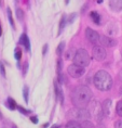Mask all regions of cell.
Returning <instances> with one entry per match:
<instances>
[{"mask_svg":"<svg viewBox=\"0 0 122 128\" xmlns=\"http://www.w3.org/2000/svg\"><path fill=\"white\" fill-rule=\"evenodd\" d=\"M64 26H65V16H63V18L61 20V24H60V32H59V34H61V33L63 32Z\"/></svg>","mask_w":122,"mask_h":128,"instance_id":"25","label":"cell"},{"mask_svg":"<svg viewBox=\"0 0 122 128\" xmlns=\"http://www.w3.org/2000/svg\"><path fill=\"white\" fill-rule=\"evenodd\" d=\"M90 15H91V18L93 20V22H94L95 24H99V23H101V15H99L97 12L92 11L91 13H90Z\"/></svg>","mask_w":122,"mask_h":128,"instance_id":"15","label":"cell"},{"mask_svg":"<svg viewBox=\"0 0 122 128\" xmlns=\"http://www.w3.org/2000/svg\"><path fill=\"white\" fill-rule=\"evenodd\" d=\"M81 128H94V125L90 120H84L81 124Z\"/></svg>","mask_w":122,"mask_h":128,"instance_id":"19","label":"cell"},{"mask_svg":"<svg viewBox=\"0 0 122 128\" xmlns=\"http://www.w3.org/2000/svg\"><path fill=\"white\" fill-rule=\"evenodd\" d=\"M92 56L94 58L96 61H104L107 58V52H106L105 48L103 46H94L92 49Z\"/></svg>","mask_w":122,"mask_h":128,"instance_id":"5","label":"cell"},{"mask_svg":"<svg viewBox=\"0 0 122 128\" xmlns=\"http://www.w3.org/2000/svg\"><path fill=\"white\" fill-rule=\"evenodd\" d=\"M93 94L88 86L80 85L72 90L71 94V102L76 106V108H88L92 100Z\"/></svg>","mask_w":122,"mask_h":128,"instance_id":"1","label":"cell"},{"mask_svg":"<svg viewBox=\"0 0 122 128\" xmlns=\"http://www.w3.org/2000/svg\"><path fill=\"white\" fill-rule=\"evenodd\" d=\"M14 56H15V59H16L17 61H20L21 60V58H22V50L20 49V48H16L14 51Z\"/></svg>","mask_w":122,"mask_h":128,"instance_id":"21","label":"cell"},{"mask_svg":"<svg viewBox=\"0 0 122 128\" xmlns=\"http://www.w3.org/2000/svg\"><path fill=\"white\" fill-rule=\"evenodd\" d=\"M54 86H55V94H56L57 97H59L60 101L63 103L64 96H63V90H62V88H60V87H59V85H57V82H55V84H54Z\"/></svg>","mask_w":122,"mask_h":128,"instance_id":"13","label":"cell"},{"mask_svg":"<svg viewBox=\"0 0 122 128\" xmlns=\"http://www.w3.org/2000/svg\"><path fill=\"white\" fill-rule=\"evenodd\" d=\"M66 128H81V125H80L77 120H69L68 123L66 124Z\"/></svg>","mask_w":122,"mask_h":128,"instance_id":"16","label":"cell"},{"mask_svg":"<svg viewBox=\"0 0 122 128\" xmlns=\"http://www.w3.org/2000/svg\"><path fill=\"white\" fill-rule=\"evenodd\" d=\"M72 116L76 118V120H88L91 115H90L89 111L86 108H75L72 112H71Z\"/></svg>","mask_w":122,"mask_h":128,"instance_id":"7","label":"cell"},{"mask_svg":"<svg viewBox=\"0 0 122 128\" xmlns=\"http://www.w3.org/2000/svg\"><path fill=\"white\" fill-rule=\"evenodd\" d=\"M116 112L120 117H122V100L119 101L117 105H116Z\"/></svg>","mask_w":122,"mask_h":128,"instance_id":"17","label":"cell"},{"mask_svg":"<svg viewBox=\"0 0 122 128\" xmlns=\"http://www.w3.org/2000/svg\"><path fill=\"white\" fill-rule=\"evenodd\" d=\"M111 104H112V102H111L110 99H106V100L104 101V103L102 104V108H103L104 116H106V117H110L111 116V113H112Z\"/></svg>","mask_w":122,"mask_h":128,"instance_id":"10","label":"cell"},{"mask_svg":"<svg viewBox=\"0 0 122 128\" xmlns=\"http://www.w3.org/2000/svg\"><path fill=\"white\" fill-rule=\"evenodd\" d=\"M89 108V113L92 117H94L97 122H102V120L104 118V113H103V108L102 104L99 103V101L97 100H91L90 104L88 105Z\"/></svg>","mask_w":122,"mask_h":128,"instance_id":"4","label":"cell"},{"mask_svg":"<svg viewBox=\"0 0 122 128\" xmlns=\"http://www.w3.org/2000/svg\"><path fill=\"white\" fill-rule=\"evenodd\" d=\"M99 42H101L103 46L110 48V47H114V46L117 44V40L114 39V38H111V37L103 35V36H101V38H99Z\"/></svg>","mask_w":122,"mask_h":128,"instance_id":"9","label":"cell"},{"mask_svg":"<svg viewBox=\"0 0 122 128\" xmlns=\"http://www.w3.org/2000/svg\"><path fill=\"white\" fill-rule=\"evenodd\" d=\"M30 120H31V122H33V123H35V124H37V123H38V118H37L36 116L30 117Z\"/></svg>","mask_w":122,"mask_h":128,"instance_id":"28","label":"cell"},{"mask_svg":"<svg viewBox=\"0 0 122 128\" xmlns=\"http://www.w3.org/2000/svg\"><path fill=\"white\" fill-rule=\"evenodd\" d=\"M23 94H24V100L25 102H28V88L27 87H24V90H23Z\"/></svg>","mask_w":122,"mask_h":128,"instance_id":"24","label":"cell"},{"mask_svg":"<svg viewBox=\"0 0 122 128\" xmlns=\"http://www.w3.org/2000/svg\"><path fill=\"white\" fill-rule=\"evenodd\" d=\"M16 16L20 21H23L24 20V12L23 10H21V9H17L16 10Z\"/></svg>","mask_w":122,"mask_h":128,"instance_id":"22","label":"cell"},{"mask_svg":"<svg viewBox=\"0 0 122 128\" xmlns=\"http://www.w3.org/2000/svg\"><path fill=\"white\" fill-rule=\"evenodd\" d=\"M91 61V56H90L89 52L84 49H79L76 51L75 56H73V64L80 66V68H84L90 64Z\"/></svg>","mask_w":122,"mask_h":128,"instance_id":"3","label":"cell"},{"mask_svg":"<svg viewBox=\"0 0 122 128\" xmlns=\"http://www.w3.org/2000/svg\"><path fill=\"white\" fill-rule=\"evenodd\" d=\"M84 68H80V66L76 65V64H71V65L68 66V68H67V73L71 76L72 78H80L82 77L83 74H84Z\"/></svg>","mask_w":122,"mask_h":128,"instance_id":"6","label":"cell"},{"mask_svg":"<svg viewBox=\"0 0 122 128\" xmlns=\"http://www.w3.org/2000/svg\"><path fill=\"white\" fill-rule=\"evenodd\" d=\"M0 72H1L2 76H5V71H4V66H3V64H2L1 62H0Z\"/></svg>","mask_w":122,"mask_h":128,"instance_id":"26","label":"cell"},{"mask_svg":"<svg viewBox=\"0 0 122 128\" xmlns=\"http://www.w3.org/2000/svg\"><path fill=\"white\" fill-rule=\"evenodd\" d=\"M20 44H23V46L26 48V50H30V44L29 40H28V37L25 34H23L20 38Z\"/></svg>","mask_w":122,"mask_h":128,"instance_id":"11","label":"cell"},{"mask_svg":"<svg viewBox=\"0 0 122 128\" xmlns=\"http://www.w3.org/2000/svg\"><path fill=\"white\" fill-rule=\"evenodd\" d=\"M64 48H65V42H64V41H62V42H61V44H59V47H57V50H56L57 56H61V54L63 53Z\"/></svg>","mask_w":122,"mask_h":128,"instance_id":"18","label":"cell"},{"mask_svg":"<svg viewBox=\"0 0 122 128\" xmlns=\"http://www.w3.org/2000/svg\"><path fill=\"white\" fill-rule=\"evenodd\" d=\"M115 128H122V120H117L115 123Z\"/></svg>","mask_w":122,"mask_h":128,"instance_id":"27","label":"cell"},{"mask_svg":"<svg viewBox=\"0 0 122 128\" xmlns=\"http://www.w3.org/2000/svg\"><path fill=\"white\" fill-rule=\"evenodd\" d=\"M1 35H2V27L0 26V36H1Z\"/></svg>","mask_w":122,"mask_h":128,"instance_id":"30","label":"cell"},{"mask_svg":"<svg viewBox=\"0 0 122 128\" xmlns=\"http://www.w3.org/2000/svg\"><path fill=\"white\" fill-rule=\"evenodd\" d=\"M85 37L90 42L94 44L95 46H96L97 42H99V38H101V36H99V34L97 33V32L92 30V28H90V27H88L85 30Z\"/></svg>","mask_w":122,"mask_h":128,"instance_id":"8","label":"cell"},{"mask_svg":"<svg viewBox=\"0 0 122 128\" xmlns=\"http://www.w3.org/2000/svg\"><path fill=\"white\" fill-rule=\"evenodd\" d=\"M110 7L114 9L115 11H120L122 10V1H118V0H115V1H110Z\"/></svg>","mask_w":122,"mask_h":128,"instance_id":"12","label":"cell"},{"mask_svg":"<svg viewBox=\"0 0 122 128\" xmlns=\"http://www.w3.org/2000/svg\"><path fill=\"white\" fill-rule=\"evenodd\" d=\"M8 106L10 108V110H15V108H16V104H15V102L13 99L9 98L8 99Z\"/></svg>","mask_w":122,"mask_h":128,"instance_id":"20","label":"cell"},{"mask_svg":"<svg viewBox=\"0 0 122 128\" xmlns=\"http://www.w3.org/2000/svg\"><path fill=\"white\" fill-rule=\"evenodd\" d=\"M94 85L101 91H108L112 87V78L108 72L101 70L94 76Z\"/></svg>","mask_w":122,"mask_h":128,"instance_id":"2","label":"cell"},{"mask_svg":"<svg viewBox=\"0 0 122 128\" xmlns=\"http://www.w3.org/2000/svg\"><path fill=\"white\" fill-rule=\"evenodd\" d=\"M2 117V114H1V112H0V118H1Z\"/></svg>","mask_w":122,"mask_h":128,"instance_id":"31","label":"cell"},{"mask_svg":"<svg viewBox=\"0 0 122 128\" xmlns=\"http://www.w3.org/2000/svg\"><path fill=\"white\" fill-rule=\"evenodd\" d=\"M62 68H63V62L62 60H57V76H59V82H62Z\"/></svg>","mask_w":122,"mask_h":128,"instance_id":"14","label":"cell"},{"mask_svg":"<svg viewBox=\"0 0 122 128\" xmlns=\"http://www.w3.org/2000/svg\"><path fill=\"white\" fill-rule=\"evenodd\" d=\"M47 48H48V44H46V46H44V47H43V54H44V53H46V52H47Z\"/></svg>","mask_w":122,"mask_h":128,"instance_id":"29","label":"cell"},{"mask_svg":"<svg viewBox=\"0 0 122 128\" xmlns=\"http://www.w3.org/2000/svg\"><path fill=\"white\" fill-rule=\"evenodd\" d=\"M8 18H9V21H10V23L12 25V27H15V25H14V22H13V18H12V12L10 10V8L8 9Z\"/></svg>","mask_w":122,"mask_h":128,"instance_id":"23","label":"cell"}]
</instances>
